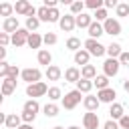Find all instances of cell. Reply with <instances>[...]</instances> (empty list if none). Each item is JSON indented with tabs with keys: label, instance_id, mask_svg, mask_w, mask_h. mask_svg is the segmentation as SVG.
Masks as SVG:
<instances>
[{
	"label": "cell",
	"instance_id": "obj_1",
	"mask_svg": "<svg viewBox=\"0 0 129 129\" xmlns=\"http://www.w3.org/2000/svg\"><path fill=\"white\" fill-rule=\"evenodd\" d=\"M85 50L91 54V56H103L105 52H107V46H103L99 40H95V38H87L85 40Z\"/></svg>",
	"mask_w": 129,
	"mask_h": 129
},
{
	"label": "cell",
	"instance_id": "obj_2",
	"mask_svg": "<svg viewBox=\"0 0 129 129\" xmlns=\"http://www.w3.org/2000/svg\"><path fill=\"white\" fill-rule=\"evenodd\" d=\"M79 103H81V91H79V89L69 91V93L62 97V107H64V109H69V111H71V109H75Z\"/></svg>",
	"mask_w": 129,
	"mask_h": 129
},
{
	"label": "cell",
	"instance_id": "obj_3",
	"mask_svg": "<svg viewBox=\"0 0 129 129\" xmlns=\"http://www.w3.org/2000/svg\"><path fill=\"white\" fill-rule=\"evenodd\" d=\"M26 95L36 99V97H42V95H48V87L40 81V83H34V85H28L26 87Z\"/></svg>",
	"mask_w": 129,
	"mask_h": 129
},
{
	"label": "cell",
	"instance_id": "obj_4",
	"mask_svg": "<svg viewBox=\"0 0 129 129\" xmlns=\"http://www.w3.org/2000/svg\"><path fill=\"white\" fill-rule=\"evenodd\" d=\"M119 67H121L119 58H107V60L103 62V73H105V77H115V75L119 73Z\"/></svg>",
	"mask_w": 129,
	"mask_h": 129
},
{
	"label": "cell",
	"instance_id": "obj_5",
	"mask_svg": "<svg viewBox=\"0 0 129 129\" xmlns=\"http://www.w3.org/2000/svg\"><path fill=\"white\" fill-rule=\"evenodd\" d=\"M20 77H22V81H26L28 85H34V83H40L42 73H40L38 69H24Z\"/></svg>",
	"mask_w": 129,
	"mask_h": 129
},
{
	"label": "cell",
	"instance_id": "obj_6",
	"mask_svg": "<svg viewBox=\"0 0 129 129\" xmlns=\"http://www.w3.org/2000/svg\"><path fill=\"white\" fill-rule=\"evenodd\" d=\"M103 28H105V34H111V36H117L121 34V22L115 20V18H109L103 22Z\"/></svg>",
	"mask_w": 129,
	"mask_h": 129
},
{
	"label": "cell",
	"instance_id": "obj_7",
	"mask_svg": "<svg viewBox=\"0 0 129 129\" xmlns=\"http://www.w3.org/2000/svg\"><path fill=\"white\" fill-rule=\"evenodd\" d=\"M28 36H30V32L26 30V28H18L14 34H12V44L18 48V46H24L26 42H28Z\"/></svg>",
	"mask_w": 129,
	"mask_h": 129
},
{
	"label": "cell",
	"instance_id": "obj_8",
	"mask_svg": "<svg viewBox=\"0 0 129 129\" xmlns=\"http://www.w3.org/2000/svg\"><path fill=\"white\" fill-rule=\"evenodd\" d=\"M115 97H117V93H115V89H111V87H107V89H103V91H99L97 93V99L101 101V103H115Z\"/></svg>",
	"mask_w": 129,
	"mask_h": 129
},
{
	"label": "cell",
	"instance_id": "obj_9",
	"mask_svg": "<svg viewBox=\"0 0 129 129\" xmlns=\"http://www.w3.org/2000/svg\"><path fill=\"white\" fill-rule=\"evenodd\" d=\"M58 26L64 30V32H71L75 26H77V16H73V14H64L62 18H60V22H58Z\"/></svg>",
	"mask_w": 129,
	"mask_h": 129
},
{
	"label": "cell",
	"instance_id": "obj_10",
	"mask_svg": "<svg viewBox=\"0 0 129 129\" xmlns=\"http://www.w3.org/2000/svg\"><path fill=\"white\" fill-rule=\"evenodd\" d=\"M83 125H85V129H97L99 127V115L97 113H85V117H83Z\"/></svg>",
	"mask_w": 129,
	"mask_h": 129
},
{
	"label": "cell",
	"instance_id": "obj_11",
	"mask_svg": "<svg viewBox=\"0 0 129 129\" xmlns=\"http://www.w3.org/2000/svg\"><path fill=\"white\" fill-rule=\"evenodd\" d=\"M32 8H34V6H32L28 0H18V2L14 4V10H16V14H22V16H28Z\"/></svg>",
	"mask_w": 129,
	"mask_h": 129
},
{
	"label": "cell",
	"instance_id": "obj_12",
	"mask_svg": "<svg viewBox=\"0 0 129 129\" xmlns=\"http://www.w3.org/2000/svg\"><path fill=\"white\" fill-rule=\"evenodd\" d=\"M2 30L6 32V34H14L16 30H18V20H16V16H10V18H4V22H2Z\"/></svg>",
	"mask_w": 129,
	"mask_h": 129
},
{
	"label": "cell",
	"instance_id": "obj_13",
	"mask_svg": "<svg viewBox=\"0 0 129 129\" xmlns=\"http://www.w3.org/2000/svg\"><path fill=\"white\" fill-rule=\"evenodd\" d=\"M64 81H67V83H79V81H81V71H79L77 67H69V69L64 71Z\"/></svg>",
	"mask_w": 129,
	"mask_h": 129
},
{
	"label": "cell",
	"instance_id": "obj_14",
	"mask_svg": "<svg viewBox=\"0 0 129 129\" xmlns=\"http://www.w3.org/2000/svg\"><path fill=\"white\" fill-rule=\"evenodd\" d=\"M83 105H85V109H87V111H91V113H95V111L99 109V105H101V101H99L97 97H93V95H87V97L83 99Z\"/></svg>",
	"mask_w": 129,
	"mask_h": 129
},
{
	"label": "cell",
	"instance_id": "obj_15",
	"mask_svg": "<svg viewBox=\"0 0 129 129\" xmlns=\"http://www.w3.org/2000/svg\"><path fill=\"white\" fill-rule=\"evenodd\" d=\"M4 125H6L8 129H18V127L22 125V117H20V115H16V113H10V115H6Z\"/></svg>",
	"mask_w": 129,
	"mask_h": 129
},
{
	"label": "cell",
	"instance_id": "obj_16",
	"mask_svg": "<svg viewBox=\"0 0 129 129\" xmlns=\"http://www.w3.org/2000/svg\"><path fill=\"white\" fill-rule=\"evenodd\" d=\"M101 34H105V28H103V24L101 22H93L91 26H89V38H95V40H99V36Z\"/></svg>",
	"mask_w": 129,
	"mask_h": 129
},
{
	"label": "cell",
	"instance_id": "obj_17",
	"mask_svg": "<svg viewBox=\"0 0 129 129\" xmlns=\"http://www.w3.org/2000/svg\"><path fill=\"white\" fill-rule=\"evenodd\" d=\"M109 115H111V119H113V121L123 119V117H125V113H123V105H121V103H113V105H111V109H109Z\"/></svg>",
	"mask_w": 129,
	"mask_h": 129
},
{
	"label": "cell",
	"instance_id": "obj_18",
	"mask_svg": "<svg viewBox=\"0 0 129 129\" xmlns=\"http://www.w3.org/2000/svg\"><path fill=\"white\" fill-rule=\"evenodd\" d=\"M14 89H16V81H14V79H10V77H8V79H4V81H2V95H4V97L12 95V93H14Z\"/></svg>",
	"mask_w": 129,
	"mask_h": 129
},
{
	"label": "cell",
	"instance_id": "obj_19",
	"mask_svg": "<svg viewBox=\"0 0 129 129\" xmlns=\"http://www.w3.org/2000/svg\"><path fill=\"white\" fill-rule=\"evenodd\" d=\"M93 22H95L93 16H89V14H85V12L77 16V26H79V28H87V30H89V26H91Z\"/></svg>",
	"mask_w": 129,
	"mask_h": 129
},
{
	"label": "cell",
	"instance_id": "obj_20",
	"mask_svg": "<svg viewBox=\"0 0 129 129\" xmlns=\"http://www.w3.org/2000/svg\"><path fill=\"white\" fill-rule=\"evenodd\" d=\"M89 58H91V54H89L85 48H81V50H77V52H75V62H77V64L87 67V64H89Z\"/></svg>",
	"mask_w": 129,
	"mask_h": 129
},
{
	"label": "cell",
	"instance_id": "obj_21",
	"mask_svg": "<svg viewBox=\"0 0 129 129\" xmlns=\"http://www.w3.org/2000/svg\"><path fill=\"white\" fill-rule=\"evenodd\" d=\"M107 54H109V58H119V56L123 54L121 44H119V42H111V44L107 46Z\"/></svg>",
	"mask_w": 129,
	"mask_h": 129
},
{
	"label": "cell",
	"instance_id": "obj_22",
	"mask_svg": "<svg viewBox=\"0 0 129 129\" xmlns=\"http://www.w3.org/2000/svg\"><path fill=\"white\" fill-rule=\"evenodd\" d=\"M60 77H62V71H60L56 64H50V67L46 69V79H48V81H58Z\"/></svg>",
	"mask_w": 129,
	"mask_h": 129
},
{
	"label": "cell",
	"instance_id": "obj_23",
	"mask_svg": "<svg viewBox=\"0 0 129 129\" xmlns=\"http://www.w3.org/2000/svg\"><path fill=\"white\" fill-rule=\"evenodd\" d=\"M42 42H44V40H42V36H40L38 32H30V36H28V42H26V44H28L30 48H40V44H42Z\"/></svg>",
	"mask_w": 129,
	"mask_h": 129
},
{
	"label": "cell",
	"instance_id": "obj_24",
	"mask_svg": "<svg viewBox=\"0 0 129 129\" xmlns=\"http://www.w3.org/2000/svg\"><path fill=\"white\" fill-rule=\"evenodd\" d=\"M36 58H38V62H40V64H44L46 69H48V67H50V62H52V54H50L48 50H38Z\"/></svg>",
	"mask_w": 129,
	"mask_h": 129
},
{
	"label": "cell",
	"instance_id": "obj_25",
	"mask_svg": "<svg viewBox=\"0 0 129 129\" xmlns=\"http://www.w3.org/2000/svg\"><path fill=\"white\" fill-rule=\"evenodd\" d=\"M95 77H97V69H95L93 64H87V67L81 69V79H89V81H93Z\"/></svg>",
	"mask_w": 129,
	"mask_h": 129
},
{
	"label": "cell",
	"instance_id": "obj_26",
	"mask_svg": "<svg viewBox=\"0 0 129 129\" xmlns=\"http://www.w3.org/2000/svg\"><path fill=\"white\" fill-rule=\"evenodd\" d=\"M93 85H95L99 91H103V89L109 87V77H105V75H97V77L93 79Z\"/></svg>",
	"mask_w": 129,
	"mask_h": 129
},
{
	"label": "cell",
	"instance_id": "obj_27",
	"mask_svg": "<svg viewBox=\"0 0 129 129\" xmlns=\"http://www.w3.org/2000/svg\"><path fill=\"white\" fill-rule=\"evenodd\" d=\"M93 87H95V85H93V81H89V79H81V81L77 83V89H79L81 93H89Z\"/></svg>",
	"mask_w": 129,
	"mask_h": 129
},
{
	"label": "cell",
	"instance_id": "obj_28",
	"mask_svg": "<svg viewBox=\"0 0 129 129\" xmlns=\"http://www.w3.org/2000/svg\"><path fill=\"white\" fill-rule=\"evenodd\" d=\"M24 111H28V113H34V115H36V113L40 111V105L36 103V99H30V101H26V103H24Z\"/></svg>",
	"mask_w": 129,
	"mask_h": 129
},
{
	"label": "cell",
	"instance_id": "obj_29",
	"mask_svg": "<svg viewBox=\"0 0 129 129\" xmlns=\"http://www.w3.org/2000/svg\"><path fill=\"white\" fill-rule=\"evenodd\" d=\"M42 111H44L46 117H56V115H58V107H56L54 103H46V105L42 107Z\"/></svg>",
	"mask_w": 129,
	"mask_h": 129
},
{
	"label": "cell",
	"instance_id": "obj_30",
	"mask_svg": "<svg viewBox=\"0 0 129 129\" xmlns=\"http://www.w3.org/2000/svg\"><path fill=\"white\" fill-rule=\"evenodd\" d=\"M40 26V20H38V16H30V18H26V30L30 32V30H36Z\"/></svg>",
	"mask_w": 129,
	"mask_h": 129
},
{
	"label": "cell",
	"instance_id": "obj_31",
	"mask_svg": "<svg viewBox=\"0 0 129 129\" xmlns=\"http://www.w3.org/2000/svg\"><path fill=\"white\" fill-rule=\"evenodd\" d=\"M67 48H69V50H75V52L81 50V40H79L77 36H71V38L67 40Z\"/></svg>",
	"mask_w": 129,
	"mask_h": 129
},
{
	"label": "cell",
	"instance_id": "obj_32",
	"mask_svg": "<svg viewBox=\"0 0 129 129\" xmlns=\"http://www.w3.org/2000/svg\"><path fill=\"white\" fill-rule=\"evenodd\" d=\"M83 8H85V2H81V0L73 2V4H71V12H73V16H79V14H83Z\"/></svg>",
	"mask_w": 129,
	"mask_h": 129
},
{
	"label": "cell",
	"instance_id": "obj_33",
	"mask_svg": "<svg viewBox=\"0 0 129 129\" xmlns=\"http://www.w3.org/2000/svg\"><path fill=\"white\" fill-rule=\"evenodd\" d=\"M48 12H50V8H46V6H40V8H38V12H36L38 20H40V22H48Z\"/></svg>",
	"mask_w": 129,
	"mask_h": 129
},
{
	"label": "cell",
	"instance_id": "obj_34",
	"mask_svg": "<svg viewBox=\"0 0 129 129\" xmlns=\"http://www.w3.org/2000/svg\"><path fill=\"white\" fill-rule=\"evenodd\" d=\"M12 10H14V6H12V4H8V2H4V4H0V14H2V16H6V18H10V14H12Z\"/></svg>",
	"mask_w": 129,
	"mask_h": 129
},
{
	"label": "cell",
	"instance_id": "obj_35",
	"mask_svg": "<svg viewBox=\"0 0 129 129\" xmlns=\"http://www.w3.org/2000/svg\"><path fill=\"white\" fill-rule=\"evenodd\" d=\"M48 99H50V101L62 99V93H60V89H58V87H50V89H48Z\"/></svg>",
	"mask_w": 129,
	"mask_h": 129
},
{
	"label": "cell",
	"instance_id": "obj_36",
	"mask_svg": "<svg viewBox=\"0 0 129 129\" xmlns=\"http://www.w3.org/2000/svg\"><path fill=\"white\" fill-rule=\"evenodd\" d=\"M60 12L56 10V8H50V12H48V22H60Z\"/></svg>",
	"mask_w": 129,
	"mask_h": 129
},
{
	"label": "cell",
	"instance_id": "obj_37",
	"mask_svg": "<svg viewBox=\"0 0 129 129\" xmlns=\"http://www.w3.org/2000/svg\"><path fill=\"white\" fill-rule=\"evenodd\" d=\"M95 18H97V22H105V20H109L107 8H101V10H97V12H95Z\"/></svg>",
	"mask_w": 129,
	"mask_h": 129
},
{
	"label": "cell",
	"instance_id": "obj_38",
	"mask_svg": "<svg viewBox=\"0 0 129 129\" xmlns=\"http://www.w3.org/2000/svg\"><path fill=\"white\" fill-rule=\"evenodd\" d=\"M115 10H117V16H129V4H125V2H121Z\"/></svg>",
	"mask_w": 129,
	"mask_h": 129
},
{
	"label": "cell",
	"instance_id": "obj_39",
	"mask_svg": "<svg viewBox=\"0 0 129 129\" xmlns=\"http://www.w3.org/2000/svg\"><path fill=\"white\" fill-rule=\"evenodd\" d=\"M10 42H12V36H10V34H6V32H0V46H2V48H6Z\"/></svg>",
	"mask_w": 129,
	"mask_h": 129
},
{
	"label": "cell",
	"instance_id": "obj_40",
	"mask_svg": "<svg viewBox=\"0 0 129 129\" xmlns=\"http://www.w3.org/2000/svg\"><path fill=\"white\" fill-rule=\"evenodd\" d=\"M42 40H44V44H56V40H58V38H56V34H54V32H46V34L42 36Z\"/></svg>",
	"mask_w": 129,
	"mask_h": 129
},
{
	"label": "cell",
	"instance_id": "obj_41",
	"mask_svg": "<svg viewBox=\"0 0 129 129\" xmlns=\"http://www.w3.org/2000/svg\"><path fill=\"white\" fill-rule=\"evenodd\" d=\"M8 73H10V64H8L6 60H2V62H0V77H2V79H6V77H8Z\"/></svg>",
	"mask_w": 129,
	"mask_h": 129
},
{
	"label": "cell",
	"instance_id": "obj_42",
	"mask_svg": "<svg viewBox=\"0 0 129 129\" xmlns=\"http://www.w3.org/2000/svg\"><path fill=\"white\" fill-rule=\"evenodd\" d=\"M20 117H22V121H24V123H28V125H32V121L36 119V115H34V113H28V111H22V115H20Z\"/></svg>",
	"mask_w": 129,
	"mask_h": 129
},
{
	"label": "cell",
	"instance_id": "obj_43",
	"mask_svg": "<svg viewBox=\"0 0 129 129\" xmlns=\"http://www.w3.org/2000/svg\"><path fill=\"white\" fill-rule=\"evenodd\" d=\"M103 129H121V127H119V123H117V121L109 119V121H107V123L103 125Z\"/></svg>",
	"mask_w": 129,
	"mask_h": 129
},
{
	"label": "cell",
	"instance_id": "obj_44",
	"mask_svg": "<svg viewBox=\"0 0 129 129\" xmlns=\"http://www.w3.org/2000/svg\"><path fill=\"white\" fill-rule=\"evenodd\" d=\"M119 62H121L123 67H129V52H123V54L119 56Z\"/></svg>",
	"mask_w": 129,
	"mask_h": 129
},
{
	"label": "cell",
	"instance_id": "obj_45",
	"mask_svg": "<svg viewBox=\"0 0 129 129\" xmlns=\"http://www.w3.org/2000/svg\"><path fill=\"white\" fill-rule=\"evenodd\" d=\"M119 127L121 129H129V115H125L123 119H119Z\"/></svg>",
	"mask_w": 129,
	"mask_h": 129
},
{
	"label": "cell",
	"instance_id": "obj_46",
	"mask_svg": "<svg viewBox=\"0 0 129 129\" xmlns=\"http://www.w3.org/2000/svg\"><path fill=\"white\" fill-rule=\"evenodd\" d=\"M119 2L117 0H105V8H117Z\"/></svg>",
	"mask_w": 129,
	"mask_h": 129
},
{
	"label": "cell",
	"instance_id": "obj_47",
	"mask_svg": "<svg viewBox=\"0 0 129 129\" xmlns=\"http://www.w3.org/2000/svg\"><path fill=\"white\" fill-rule=\"evenodd\" d=\"M44 6L46 8H56V0H44Z\"/></svg>",
	"mask_w": 129,
	"mask_h": 129
},
{
	"label": "cell",
	"instance_id": "obj_48",
	"mask_svg": "<svg viewBox=\"0 0 129 129\" xmlns=\"http://www.w3.org/2000/svg\"><path fill=\"white\" fill-rule=\"evenodd\" d=\"M0 58H2V60L6 58V48H2V46H0Z\"/></svg>",
	"mask_w": 129,
	"mask_h": 129
},
{
	"label": "cell",
	"instance_id": "obj_49",
	"mask_svg": "<svg viewBox=\"0 0 129 129\" xmlns=\"http://www.w3.org/2000/svg\"><path fill=\"white\" fill-rule=\"evenodd\" d=\"M18 129H34V127H32V125H28V123H22Z\"/></svg>",
	"mask_w": 129,
	"mask_h": 129
},
{
	"label": "cell",
	"instance_id": "obj_50",
	"mask_svg": "<svg viewBox=\"0 0 129 129\" xmlns=\"http://www.w3.org/2000/svg\"><path fill=\"white\" fill-rule=\"evenodd\" d=\"M123 89L129 93V79H127V81H123Z\"/></svg>",
	"mask_w": 129,
	"mask_h": 129
},
{
	"label": "cell",
	"instance_id": "obj_51",
	"mask_svg": "<svg viewBox=\"0 0 129 129\" xmlns=\"http://www.w3.org/2000/svg\"><path fill=\"white\" fill-rule=\"evenodd\" d=\"M67 129H81V127H77V125H71V127H67Z\"/></svg>",
	"mask_w": 129,
	"mask_h": 129
},
{
	"label": "cell",
	"instance_id": "obj_52",
	"mask_svg": "<svg viewBox=\"0 0 129 129\" xmlns=\"http://www.w3.org/2000/svg\"><path fill=\"white\" fill-rule=\"evenodd\" d=\"M52 129H64V127H60V125H56V127H52Z\"/></svg>",
	"mask_w": 129,
	"mask_h": 129
}]
</instances>
